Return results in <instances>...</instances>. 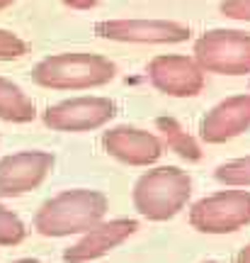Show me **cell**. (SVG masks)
Here are the masks:
<instances>
[{"label": "cell", "mask_w": 250, "mask_h": 263, "mask_svg": "<svg viewBox=\"0 0 250 263\" xmlns=\"http://www.w3.org/2000/svg\"><path fill=\"white\" fill-rule=\"evenodd\" d=\"M107 212V197L100 190L73 188L64 190L47 200L34 215V229L41 236H71L85 234L88 229L100 224Z\"/></svg>", "instance_id": "obj_1"}, {"label": "cell", "mask_w": 250, "mask_h": 263, "mask_svg": "<svg viewBox=\"0 0 250 263\" xmlns=\"http://www.w3.org/2000/svg\"><path fill=\"white\" fill-rule=\"evenodd\" d=\"M117 76V66L110 59L100 54H88V51H66L54 57L41 59L32 78L41 88L51 90H88V88H100L110 83Z\"/></svg>", "instance_id": "obj_2"}, {"label": "cell", "mask_w": 250, "mask_h": 263, "mask_svg": "<svg viewBox=\"0 0 250 263\" xmlns=\"http://www.w3.org/2000/svg\"><path fill=\"white\" fill-rule=\"evenodd\" d=\"M192 195V178L177 166H158L134 185V207L151 222H168L180 215Z\"/></svg>", "instance_id": "obj_3"}, {"label": "cell", "mask_w": 250, "mask_h": 263, "mask_svg": "<svg viewBox=\"0 0 250 263\" xmlns=\"http://www.w3.org/2000/svg\"><path fill=\"white\" fill-rule=\"evenodd\" d=\"M195 61L204 73L248 76L250 34L241 29H209L195 42Z\"/></svg>", "instance_id": "obj_4"}, {"label": "cell", "mask_w": 250, "mask_h": 263, "mask_svg": "<svg viewBox=\"0 0 250 263\" xmlns=\"http://www.w3.org/2000/svg\"><path fill=\"white\" fill-rule=\"evenodd\" d=\"M190 224L202 234H231L250 224L248 190H219L190 207Z\"/></svg>", "instance_id": "obj_5"}, {"label": "cell", "mask_w": 250, "mask_h": 263, "mask_svg": "<svg viewBox=\"0 0 250 263\" xmlns=\"http://www.w3.org/2000/svg\"><path fill=\"white\" fill-rule=\"evenodd\" d=\"M95 34L129 44H180L192 37V29L173 20H102Z\"/></svg>", "instance_id": "obj_6"}, {"label": "cell", "mask_w": 250, "mask_h": 263, "mask_svg": "<svg viewBox=\"0 0 250 263\" xmlns=\"http://www.w3.org/2000/svg\"><path fill=\"white\" fill-rule=\"evenodd\" d=\"M149 81L156 90L170 95V98H195L204 90L206 73L195 57H180V54H160L151 59Z\"/></svg>", "instance_id": "obj_7"}, {"label": "cell", "mask_w": 250, "mask_h": 263, "mask_svg": "<svg viewBox=\"0 0 250 263\" xmlns=\"http://www.w3.org/2000/svg\"><path fill=\"white\" fill-rule=\"evenodd\" d=\"M117 112L110 98H73L47 107L44 124L56 132H90L100 129Z\"/></svg>", "instance_id": "obj_8"}, {"label": "cell", "mask_w": 250, "mask_h": 263, "mask_svg": "<svg viewBox=\"0 0 250 263\" xmlns=\"http://www.w3.org/2000/svg\"><path fill=\"white\" fill-rule=\"evenodd\" d=\"M54 168V156L49 151H17L0 159V197L25 195L39 188Z\"/></svg>", "instance_id": "obj_9"}, {"label": "cell", "mask_w": 250, "mask_h": 263, "mask_svg": "<svg viewBox=\"0 0 250 263\" xmlns=\"http://www.w3.org/2000/svg\"><path fill=\"white\" fill-rule=\"evenodd\" d=\"M139 229L136 219H110V222H100L93 229H88L71 249L64 251L66 263H90L110 254L112 249L124 244L134 232Z\"/></svg>", "instance_id": "obj_10"}, {"label": "cell", "mask_w": 250, "mask_h": 263, "mask_svg": "<svg viewBox=\"0 0 250 263\" xmlns=\"http://www.w3.org/2000/svg\"><path fill=\"white\" fill-rule=\"evenodd\" d=\"M102 146L110 156L129 166H151L163 154L160 137L139 127H114L102 134Z\"/></svg>", "instance_id": "obj_11"}, {"label": "cell", "mask_w": 250, "mask_h": 263, "mask_svg": "<svg viewBox=\"0 0 250 263\" xmlns=\"http://www.w3.org/2000/svg\"><path fill=\"white\" fill-rule=\"evenodd\" d=\"M250 129V93L226 98L204 115L199 137L206 144H223Z\"/></svg>", "instance_id": "obj_12"}, {"label": "cell", "mask_w": 250, "mask_h": 263, "mask_svg": "<svg viewBox=\"0 0 250 263\" xmlns=\"http://www.w3.org/2000/svg\"><path fill=\"white\" fill-rule=\"evenodd\" d=\"M37 117V105L19 85L8 78H0V120L5 122H32Z\"/></svg>", "instance_id": "obj_13"}, {"label": "cell", "mask_w": 250, "mask_h": 263, "mask_svg": "<svg viewBox=\"0 0 250 263\" xmlns=\"http://www.w3.org/2000/svg\"><path fill=\"white\" fill-rule=\"evenodd\" d=\"M156 127L160 132V141H163V146L177 154L180 159L185 161H199L202 159V149H199V144L195 141L192 134H187L182 129V124L173 120V117H158L156 120Z\"/></svg>", "instance_id": "obj_14"}, {"label": "cell", "mask_w": 250, "mask_h": 263, "mask_svg": "<svg viewBox=\"0 0 250 263\" xmlns=\"http://www.w3.org/2000/svg\"><path fill=\"white\" fill-rule=\"evenodd\" d=\"M214 178L228 188H250V156L219 163L214 171Z\"/></svg>", "instance_id": "obj_15"}, {"label": "cell", "mask_w": 250, "mask_h": 263, "mask_svg": "<svg viewBox=\"0 0 250 263\" xmlns=\"http://www.w3.org/2000/svg\"><path fill=\"white\" fill-rule=\"evenodd\" d=\"M25 236L27 227L22 224V219L0 202V246H17L25 241Z\"/></svg>", "instance_id": "obj_16"}, {"label": "cell", "mask_w": 250, "mask_h": 263, "mask_svg": "<svg viewBox=\"0 0 250 263\" xmlns=\"http://www.w3.org/2000/svg\"><path fill=\"white\" fill-rule=\"evenodd\" d=\"M27 54V44L10 29H0V61H12Z\"/></svg>", "instance_id": "obj_17"}, {"label": "cell", "mask_w": 250, "mask_h": 263, "mask_svg": "<svg viewBox=\"0 0 250 263\" xmlns=\"http://www.w3.org/2000/svg\"><path fill=\"white\" fill-rule=\"evenodd\" d=\"M223 17L238 20V22H250V0H221L219 5Z\"/></svg>", "instance_id": "obj_18"}, {"label": "cell", "mask_w": 250, "mask_h": 263, "mask_svg": "<svg viewBox=\"0 0 250 263\" xmlns=\"http://www.w3.org/2000/svg\"><path fill=\"white\" fill-rule=\"evenodd\" d=\"M64 3L73 10H90L97 5V0H64Z\"/></svg>", "instance_id": "obj_19"}, {"label": "cell", "mask_w": 250, "mask_h": 263, "mask_svg": "<svg viewBox=\"0 0 250 263\" xmlns=\"http://www.w3.org/2000/svg\"><path fill=\"white\" fill-rule=\"evenodd\" d=\"M236 263H250V244H245L241 251L236 254Z\"/></svg>", "instance_id": "obj_20"}, {"label": "cell", "mask_w": 250, "mask_h": 263, "mask_svg": "<svg viewBox=\"0 0 250 263\" xmlns=\"http://www.w3.org/2000/svg\"><path fill=\"white\" fill-rule=\"evenodd\" d=\"M12 263H41V261H37V258H17V261H12Z\"/></svg>", "instance_id": "obj_21"}, {"label": "cell", "mask_w": 250, "mask_h": 263, "mask_svg": "<svg viewBox=\"0 0 250 263\" xmlns=\"http://www.w3.org/2000/svg\"><path fill=\"white\" fill-rule=\"evenodd\" d=\"M12 3H15V0H0V10H5L8 5H12Z\"/></svg>", "instance_id": "obj_22"}, {"label": "cell", "mask_w": 250, "mask_h": 263, "mask_svg": "<svg viewBox=\"0 0 250 263\" xmlns=\"http://www.w3.org/2000/svg\"><path fill=\"white\" fill-rule=\"evenodd\" d=\"M202 263H216V261H202Z\"/></svg>", "instance_id": "obj_23"}]
</instances>
